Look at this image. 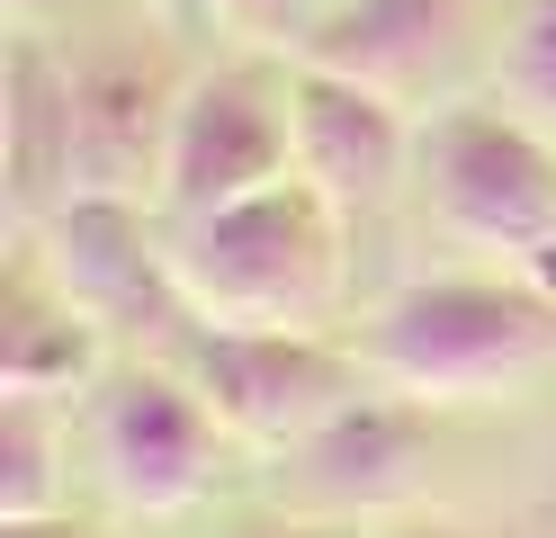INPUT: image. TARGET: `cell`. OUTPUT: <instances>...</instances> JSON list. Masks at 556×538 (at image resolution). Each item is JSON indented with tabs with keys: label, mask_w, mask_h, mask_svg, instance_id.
<instances>
[{
	"label": "cell",
	"mask_w": 556,
	"mask_h": 538,
	"mask_svg": "<svg viewBox=\"0 0 556 538\" xmlns=\"http://www.w3.org/2000/svg\"><path fill=\"white\" fill-rule=\"evenodd\" d=\"M109 333L63 297V287L37 270V251L18 242L10 261V287H0V395H54V404H73L109 377Z\"/></svg>",
	"instance_id": "4fadbf2b"
},
{
	"label": "cell",
	"mask_w": 556,
	"mask_h": 538,
	"mask_svg": "<svg viewBox=\"0 0 556 538\" xmlns=\"http://www.w3.org/2000/svg\"><path fill=\"white\" fill-rule=\"evenodd\" d=\"M170 368L216 404V422L242 449H269V458L315 440L332 413H351L377 386L359 341H332V333H242V323H198Z\"/></svg>",
	"instance_id": "8992f818"
},
{
	"label": "cell",
	"mask_w": 556,
	"mask_h": 538,
	"mask_svg": "<svg viewBox=\"0 0 556 538\" xmlns=\"http://www.w3.org/2000/svg\"><path fill=\"white\" fill-rule=\"evenodd\" d=\"M404 538H476V529H448V521H431V529H404Z\"/></svg>",
	"instance_id": "d6986e66"
},
{
	"label": "cell",
	"mask_w": 556,
	"mask_h": 538,
	"mask_svg": "<svg viewBox=\"0 0 556 538\" xmlns=\"http://www.w3.org/2000/svg\"><path fill=\"white\" fill-rule=\"evenodd\" d=\"M422 458H431V404L368 386L351 413H332L315 440L278 458V502H296L315 521H359L422 485Z\"/></svg>",
	"instance_id": "30bf717a"
},
{
	"label": "cell",
	"mask_w": 556,
	"mask_h": 538,
	"mask_svg": "<svg viewBox=\"0 0 556 538\" xmlns=\"http://www.w3.org/2000/svg\"><path fill=\"white\" fill-rule=\"evenodd\" d=\"M296 179V135H288V63H216L180 90L162 153V215H216L233 198H261Z\"/></svg>",
	"instance_id": "52a82bcc"
},
{
	"label": "cell",
	"mask_w": 556,
	"mask_h": 538,
	"mask_svg": "<svg viewBox=\"0 0 556 538\" xmlns=\"http://www.w3.org/2000/svg\"><path fill=\"white\" fill-rule=\"evenodd\" d=\"M180 90L189 82L153 46L73 54V198H162Z\"/></svg>",
	"instance_id": "9c48e42d"
},
{
	"label": "cell",
	"mask_w": 556,
	"mask_h": 538,
	"mask_svg": "<svg viewBox=\"0 0 556 538\" xmlns=\"http://www.w3.org/2000/svg\"><path fill=\"white\" fill-rule=\"evenodd\" d=\"M288 135H296V179L315 189L341 225L387 215L404 171L422 162V135L404 126V99L351 82L332 63H288Z\"/></svg>",
	"instance_id": "ba28073f"
},
{
	"label": "cell",
	"mask_w": 556,
	"mask_h": 538,
	"mask_svg": "<svg viewBox=\"0 0 556 538\" xmlns=\"http://www.w3.org/2000/svg\"><path fill=\"white\" fill-rule=\"evenodd\" d=\"M206 10H216L233 36H261V46H305V27H315L296 0H206Z\"/></svg>",
	"instance_id": "2e32d148"
},
{
	"label": "cell",
	"mask_w": 556,
	"mask_h": 538,
	"mask_svg": "<svg viewBox=\"0 0 556 538\" xmlns=\"http://www.w3.org/2000/svg\"><path fill=\"white\" fill-rule=\"evenodd\" d=\"M422 189L448 234L503 251L511 270L556 287V135L530 126L520 108L458 99L422 126Z\"/></svg>",
	"instance_id": "3957f363"
},
{
	"label": "cell",
	"mask_w": 556,
	"mask_h": 538,
	"mask_svg": "<svg viewBox=\"0 0 556 538\" xmlns=\"http://www.w3.org/2000/svg\"><path fill=\"white\" fill-rule=\"evenodd\" d=\"M18 242L99 333L126 341V359H180V341L198 333L180 278H170V225L153 198H63Z\"/></svg>",
	"instance_id": "5b68a950"
},
{
	"label": "cell",
	"mask_w": 556,
	"mask_h": 538,
	"mask_svg": "<svg viewBox=\"0 0 556 538\" xmlns=\"http://www.w3.org/2000/svg\"><path fill=\"white\" fill-rule=\"evenodd\" d=\"M81 440H90V466H99V485H109L117 512L180 521V512H198L216 493L233 430L216 422V404L170 359H117L81 395Z\"/></svg>",
	"instance_id": "277c9868"
},
{
	"label": "cell",
	"mask_w": 556,
	"mask_h": 538,
	"mask_svg": "<svg viewBox=\"0 0 556 538\" xmlns=\"http://www.w3.org/2000/svg\"><path fill=\"white\" fill-rule=\"evenodd\" d=\"M458 36H467V0H341V10H324L305 27L296 54L404 99L458 54Z\"/></svg>",
	"instance_id": "7c38bea8"
},
{
	"label": "cell",
	"mask_w": 556,
	"mask_h": 538,
	"mask_svg": "<svg viewBox=\"0 0 556 538\" xmlns=\"http://www.w3.org/2000/svg\"><path fill=\"white\" fill-rule=\"evenodd\" d=\"M0 538H90L73 512H63V521H10V529H0Z\"/></svg>",
	"instance_id": "e0dca14e"
},
{
	"label": "cell",
	"mask_w": 556,
	"mask_h": 538,
	"mask_svg": "<svg viewBox=\"0 0 556 538\" xmlns=\"http://www.w3.org/2000/svg\"><path fill=\"white\" fill-rule=\"evenodd\" d=\"M359 359L377 386L413 404H484V395L530 386L556 359V287L530 270H440L404 278L368 314Z\"/></svg>",
	"instance_id": "6da1fadb"
},
{
	"label": "cell",
	"mask_w": 556,
	"mask_h": 538,
	"mask_svg": "<svg viewBox=\"0 0 556 538\" xmlns=\"http://www.w3.org/2000/svg\"><path fill=\"white\" fill-rule=\"evenodd\" d=\"M0 189L10 234H37L73 198V54L27 27L0 46Z\"/></svg>",
	"instance_id": "8fae6325"
},
{
	"label": "cell",
	"mask_w": 556,
	"mask_h": 538,
	"mask_svg": "<svg viewBox=\"0 0 556 538\" xmlns=\"http://www.w3.org/2000/svg\"><path fill=\"white\" fill-rule=\"evenodd\" d=\"M73 404L54 395H0V529L10 521H63L73 512Z\"/></svg>",
	"instance_id": "5bb4252c"
},
{
	"label": "cell",
	"mask_w": 556,
	"mask_h": 538,
	"mask_svg": "<svg viewBox=\"0 0 556 538\" xmlns=\"http://www.w3.org/2000/svg\"><path fill=\"white\" fill-rule=\"evenodd\" d=\"M503 99H511L530 126L556 135V0H530V10L511 18V46H503Z\"/></svg>",
	"instance_id": "9a60e30c"
},
{
	"label": "cell",
	"mask_w": 556,
	"mask_h": 538,
	"mask_svg": "<svg viewBox=\"0 0 556 538\" xmlns=\"http://www.w3.org/2000/svg\"><path fill=\"white\" fill-rule=\"evenodd\" d=\"M54 10H73V0H10V27H27V36H46V18Z\"/></svg>",
	"instance_id": "ac0fdd59"
},
{
	"label": "cell",
	"mask_w": 556,
	"mask_h": 538,
	"mask_svg": "<svg viewBox=\"0 0 556 538\" xmlns=\"http://www.w3.org/2000/svg\"><path fill=\"white\" fill-rule=\"evenodd\" d=\"M341 270H351V225L305 179H278L261 198H233L216 215L170 225V278H180L198 323L324 333V314L341 305Z\"/></svg>",
	"instance_id": "7a4b0ae2"
}]
</instances>
